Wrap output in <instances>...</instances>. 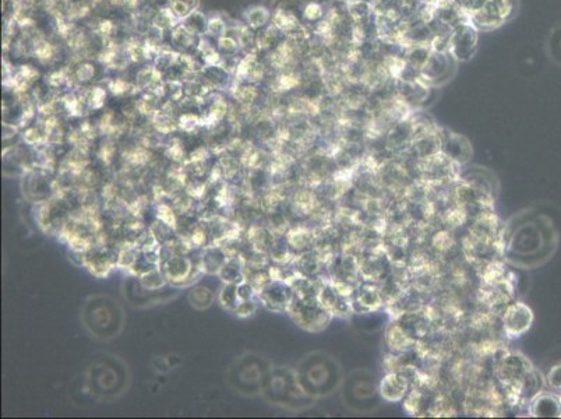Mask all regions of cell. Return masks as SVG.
Returning <instances> with one entry per match:
<instances>
[{
  "label": "cell",
  "instance_id": "9",
  "mask_svg": "<svg viewBox=\"0 0 561 419\" xmlns=\"http://www.w3.org/2000/svg\"><path fill=\"white\" fill-rule=\"evenodd\" d=\"M529 414L541 418L561 417V396L539 393L529 401Z\"/></svg>",
  "mask_w": 561,
  "mask_h": 419
},
{
  "label": "cell",
  "instance_id": "15",
  "mask_svg": "<svg viewBox=\"0 0 561 419\" xmlns=\"http://www.w3.org/2000/svg\"><path fill=\"white\" fill-rule=\"evenodd\" d=\"M546 383H548L552 389L561 390V365L550 369L548 378H546Z\"/></svg>",
  "mask_w": 561,
  "mask_h": 419
},
{
  "label": "cell",
  "instance_id": "1",
  "mask_svg": "<svg viewBox=\"0 0 561 419\" xmlns=\"http://www.w3.org/2000/svg\"><path fill=\"white\" fill-rule=\"evenodd\" d=\"M518 5V0H486L485 7L471 23L478 28L479 33L496 30L517 16Z\"/></svg>",
  "mask_w": 561,
  "mask_h": 419
},
{
  "label": "cell",
  "instance_id": "6",
  "mask_svg": "<svg viewBox=\"0 0 561 419\" xmlns=\"http://www.w3.org/2000/svg\"><path fill=\"white\" fill-rule=\"evenodd\" d=\"M441 151L444 157L448 158L451 163L465 164L468 163L472 156V147L468 140L457 133L441 132L439 130Z\"/></svg>",
  "mask_w": 561,
  "mask_h": 419
},
{
  "label": "cell",
  "instance_id": "16",
  "mask_svg": "<svg viewBox=\"0 0 561 419\" xmlns=\"http://www.w3.org/2000/svg\"><path fill=\"white\" fill-rule=\"evenodd\" d=\"M268 20V13L267 10L264 9H254L252 13H250V23L253 26L259 27L263 26L264 23Z\"/></svg>",
  "mask_w": 561,
  "mask_h": 419
},
{
  "label": "cell",
  "instance_id": "17",
  "mask_svg": "<svg viewBox=\"0 0 561 419\" xmlns=\"http://www.w3.org/2000/svg\"><path fill=\"white\" fill-rule=\"evenodd\" d=\"M235 311L239 316H250L254 311H256V305H254L253 301H250V299H248V301L239 302V305L236 306Z\"/></svg>",
  "mask_w": 561,
  "mask_h": 419
},
{
  "label": "cell",
  "instance_id": "4",
  "mask_svg": "<svg viewBox=\"0 0 561 419\" xmlns=\"http://www.w3.org/2000/svg\"><path fill=\"white\" fill-rule=\"evenodd\" d=\"M531 362L520 354H506L497 361L496 376L501 385L517 396L522 380L532 371Z\"/></svg>",
  "mask_w": 561,
  "mask_h": 419
},
{
  "label": "cell",
  "instance_id": "7",
  "mask_svg": "<svg viewBox=\"0 0 561 419\" xmlns=\"http://www.w3.org/2000/svg\"><path fill=\"white\" fill-rule=\"evenodd\" d=\"M379 393L381 399L388 401V403L400 401L407 396L408 380L405 376H402L401 373H387V375L381 379Z\"/></svg>",
  "mask_w": 561,
  "mask_h": 419
},
{
  "label": "cell",
  "instance_id": "12",
  "mask_svg": "<svg viewBox=\"0 0 561 419\" xmlns=\"http://www.w3.org/2000/svg\"><path fill=\"white\" fill-rule=\"evenodd\" d=\"M168 277L172 281L185 280L189 277L190 262L182 256H175L174 259H169L167 266H165Z\"/></svg>",
  "mask_w": 561,
  "mask_h": 419
},
{
  "label": "cell",
  "instance_id": "10",
  "mask_svg": "<svg viewBox=\"0 0 561 419\" xmlns=\"http://www.w3.org/2000/svg\"><path fill=\"white\" fill-rule=\"evenodd\" d=\"M432 52L433 49L430 45H409V47L404 48L402 56H404V61L409 68L416 70L421 75V70L428 63Z\"/></svg>",
  "mask_w": 561,
  "mask_h": 419
},
{
  "label": "cell",
  "instance_id": "13",
  "mask_svg": "<svg viewBox=\"0 0 561 419\" xmlns=\"http://www.w3.org/2000/svg\"><path fill=\"white\" fill-rule=\"evenodd\" d=\"M457 6L460 7L462 13L469 21L474 19L476 14L481 12L486 5V0H454Z\"/></svg>",
  "mask_w": 561,
  "mask_h": 419
},
{
  "label": "cell",
  "instance_id": "11",
  "mask_svg": "<svg viewBox=\"0 0 561 419\" xmlns=\"http://www.w3.org/2000/svg\"><path fill=\"white\" fill-rule=\"evenodd\" d=\"M381 301L380 292L373 288L372 285H366L362 290L358 291L355 298V304L362 306L366 312L374 311V309L379 308Z\"/></svg>",
  "mask_w": 561,
  "mask_h": 419
},
{
  "label": "cell",
  "instance_id": "2",
  "mask_svg": "<svg viewBox=\"0 0 561 419\" xmlns=\"http://www.w3.org/2000/svg\"><path fill=\"white\" fill-rule=\"evenodd\" d=\"M457 68L458 62L450 52L433 51L419 76L429 87L439 88L453 79Z\"/></svg>",
  "mask_w": 561,
  "mask_h": 419
},
{
  "label": "cell",
  "instance_id": "3",
  "mask_svg": "<svg viewBox=\"0 0 561 419\" xmlns=\"http://www.w3.org/2000/svg\"><path fill=\"white\" fill-rule=\"evenodd\" d=\"M478 44V28L471 21H465L451 31L448 52L458 63L468 62L476 55Z\"/></svg>",
  "mask_w": 561,
  "mask_h": 419
},
{
  "label": "cell",
  "instance_id": "5",
  "mask_svg": "<svg viewBox=\"0 0 561 419\" xmlns=\"http://www.w3.org/2000/svg\"><path fill=\"white\" fill-rule=\"evenodd\" d=\"M534 323V313L528 305L514 302L508 305L503 316L504 332L510 338L524 336Z\"/></svg>",
  "mask_w": 561,
  "mask_h": 419
},
{
  "label": "cell",
  "instance_id": "18",
  "mask_svg": "<svg viewBox=\"0 0 561 419\" xmlns=\"http://www.w3.org/2000/svg\"><path fill=\"white\" fill-rule=\"evenodd\" d=\"M342 2H347V3H349V2H352V0H342Z\"/></svg>",
  "mask_w": 561,
  "mask_h": 419
},
{
  "label": "cell",
  "instance_id": "14",
  "mask_svg": "<svg viewBox=\"0 0 561 419\" xmlns=\"http://www.w3.org/2000/svg\"><path fill=\"white\" fill-rule=\"evenodd\" d=\"M548 51L550 58L561 65V24L552 31V34H550Z\"/></svg>",
  "mask_w": 561,
  "mask_h": 419
},
{
  "label": "cell",
  "instance_id": "8",
  "mask_svg": "<svg viewBox=\"0 0 561 419\" xmlns=\"http://www.w3.org/2000/svg\"><path fill=\"white\" fill-rule=\"evenodd\" d=\"M379 389L374 385L373 379H355L348 382L345 387V396H348V404H368L366 401L376 400L380 396Z\"/></svg>",
  "mask_w": 561,
  "mask_h": 419
}]
</instances>
